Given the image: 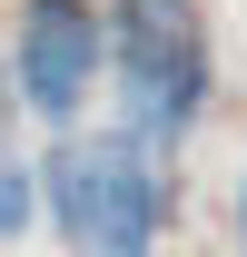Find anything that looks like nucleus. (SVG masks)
I'll return each instance as SVG.
<instances>
[{"label":"nucleus","instance_id":"4","mask_svg":"<svg viewBox=\"0 0 247 257\" xmlns=\"http://www.w3.org/2000/svg\"><path fill=\"white\" fill-rule=\"evenodd\" d=\"M30 227H40V159H20L10 128H0V247L30 237Z\"/></svg>","mask_w":247,"mask_h":257},{"label":"nucleus","instance_id":"2","mask_svg":"<svg viewBox=\"0 0 247 257\" xmlns=\"http://www.w3.org/2000/svg\"><path fill=\"white\" fill-rule=\"evenodd\" d=\"M208 20L198 0H109V89H119V128L178 149L198 109H208Z\"/></svg>","mask_w":247,"mask_h":257},{"label":"nucleus","instance_id":"3","mask_svg":"<svg viewBox=\"0 0 247 257\" xmlns=\"http://www.w3.org/2000/svg\"><path fill=\"white\" fill-rule=\"evenodd\" d=\"M99 79H109V10H89V0H20V20H10V89H20V109L79 128V99Z\"/></svg>","mask_w":247,"mask_h":257},{"label":"nucleus","instance_id":"5","mask_svg":"<svg viewBox=\"0 0 247 257\" xmlns=\"http://www.w3.org/2000/svg\"><path fill=\"white\" fill-rule=\"evenodd\" d=\"M237 257H247V168H237Z\"/></svg>","mask_w":247,"mask_h":257},{"label":"nucleus","instance_id":"1","mask_svg":"<svg viewBox=\"0 0 247 257\" xmlns=\"http://www.w3.org/2000/svg\"><path fill=\"white\" fill-rule=\"evenodd\" d=\"M40 218L69 257H158L168 149L139 128H60L40 159Z\"/></svg>","mask_w":247,"mask_h":257},{"label":"nucleus","instance_id":"6","mask_svg":"<svg viewBox=\"0 0 247 257\" xmlns=\"http://www.w3.org/2000/svg\"><path fill=\"white\" fill-rule=\"evenodd\" d=\"M10 99H20V89H10V79H0V128H10Z\"/></svg>","mask_w":247,"mask_h":257}]
</instances>
